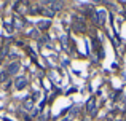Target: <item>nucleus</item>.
<instances>
[{
    "instance_id": "obj_1",
    "label": "nucleus",
    "mask_w": 126,
    "mask_h": 121,
    "mask_svg": "<svg viewBox=\"0 0 126 121\" xmlns=\"http://www.w3.org/2000/svg\"><path fill=\"white\" fill-rule=\"evenodd\" d=\"M26 84H27V80H26L24 77H19V78H16V83H15L16 89H24V88H26Z\"/></svg>"
},
{
    "instance_id": "obj_2",
    "label": "nucleus",
    "mask_w": 126,
    "mask_h": 121,
    "mask_svg": "<svg viewBox=\"0 0 126 121\" xmlns=\"http://www.w3.org/2000/svg\"><path fill=\"white\" fill-rule=\"evenodd\" d=\"M94 102H96V99H94V97H91V99L88 100V104H86V110H88L91 115H94Z\"/></svg>"
},
{
    "instance_id": "obj_3",
    "label": "nucleus",
    "mask_w": 126,
    "mask_h": 121,
    "mask_svg": "<svg viewBox=\"0 0 126 121\" xmlns=\"http://www.w3.org/2000/svg\"><path fill=\"white\" fill-rule=\"evenodd\" d=\"M19 65L16 64V62H13L11 65H8V70H6V73H16V70H18Z\"/></svg>"
},
{
    "instance_id": "obj_4",
    "label": "nucleus",
    "mask_w": 126,
    "mask_h": 121,
    "mask_svg": "<svg viewBox=\"0 0 126 121\" xmlns=\"http://www.w3.org/2000/svg\"><path fill=\"white\" fill-rule=\"evenodd\" d=\"M48 5H51V6H53V10H61L62 3H59V2H49Z\"/></svg>"
},
{
    "instance_id": "obj_5",
    "label": "nucleus",
    "mask_w": 126,
    "mask_h": 121,
    "mask_svg": "<svg viewBox=\"0 0 126 121\" xmlns=\"http://www.w3.org/2000/svg\"><path fill=\"white\" fill-rule=\"evenodd\" d=\"M32 100H34V99H29V100H26V102H24V107L27 110H32V104H34Z\"/></svg>"
},
{
    "instance_id": "obj_6",
    "label": "nucleus",
    "mask_w": 126,
    "mask_h": 121,
    "mask_svg": "<svg viewBox=\"0 0 126 121\" xmlns=\"http://www.w3.org/2000/svg\"><path fill=\"white\" fill-rule=\"evenodd\" d=\"M3 24H5L6 30H8L10 34H11V32H13V26H11V22H10V21H5V22H3Z\"/></svg>"
},
{
    "instance_id": "obj_7",
    "label": "nucleus",
    "mask_w": 126,
    "mask_h": 121,
    "mask_svg": "<svg viewBox=\"0 0 126 121\" xmlns=\"http://www.w3.org/2000/svg\"><path fill=\"white\" fill-rule=\"evenodd\" d=\"M49 26V21H42V22H38V27L40 29H46Z\"/></svg>"
},
{
    "instance_id": "obj_8",
    "label": "nucleus",
    "mask_w": 126,
    "mask_h": 121,
    "mask_svg": "<svg viewBox=\"0 0 126 121\" xmlns=\"http://www.w3.org/2000/svg\"><path fill=\"white\" fill-rule=\"evenodd\" d=\"M6 77H8V73H6V72H2V73H0V81H5Z\"/></svg>"
},
{
    "instance_id": "obj_9",
    "label": "nucleus",
    "mask_w": 126,
    "mask_h": 121,
    "mask_svg": "<svg viewBox=\"0 0 126 121\" xmlns=\"http://www.w3.org/2000/svg\"><path fill=\"white\" fill-rule=\"evenodd\" d=\"M62 45H64V48H67V40H65V37H62Z\"/></svg>"
}]
</instances>
